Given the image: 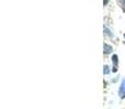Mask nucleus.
<instances>
[{
    "label": "nucleus",
    "instance_id": "obj_1",
    "mask_svg": "<svg viewBox=\"0 0 125 109\" xmlns=\"http://www.w3.org/2000/svg\"><path fill=\"white\" fill-rule=\"evenodd\" d=\"M119 95H120V97H121V98H124V97H125V80H123L121 86H120Z\"/></svg>",
    "mask_w": 125,
    "mask_h": 109
},
{
    "label": "nucleus",
    "instance_id": "obj_2",
    "mask_svg": "<svg viewBox=\"0 0 125 109\" xmlns=\"http://www.w3.org/2000/svg\"><path fill=\"white\" fill-rule=\"evenodd\" d=\"M112 60H113V64H114V68H113V72H116V71H117V56H116V55L113 56Z\"/></svg>",
    "mask_w": 125,
    "mask_h": 109
},
{
    "label": "nucleus",
    "instance_id": "obj_3",
    "mask_svg": "<svg viewBox=\"0 0 125 109\" xmlns=\"http://www.w3.org/2000/svg\"><path fill=\"white\" fill-rule=\"evenodd\" d=\"M104 52H105V54H110V52H112V47L109 46L108 44H104Z\"/></svg>",
    "mask_w": 125,
    "mask_h": 109
},
{
    "label": "nucleus",
    "instance_id": "obj_4",
    "mask_svg": "<svg viewBox=\"0 0 125 109\" xmlns=\"http://www.w3.org/2000/svg\"><path fill=\"white\" fill-rule=\"evenodd\" d=\"M117 2H119L120 7L123 9V11L125 12V0H117Z\"/></svg>",
    "mask_w": 125,
    "mask_h": 109
},
{
    "label": "nucleus",
    "instance_id": "obj_5",
    "mask_svg": "<svg viewBox=\"0 0 125 109\" xmlns=\"http://www.w3.org/2000/svg\"><path fill=\"white\" fill-rule=\"evenodd\" d=\"M110 70H109V67L108 66H104V74H109Z\"/></svg>",
    "mask_w": 125,
    "mask_h": 109
},
{
    "label": "nucleus",
    "instance_id": "obj_6",
    "mask_svg": "<svg viewBox=\"0 0 125 109\" xmlns=\"http://www.w3.org/2000/svg\"><path fill=\"white\" fill-rule=\"evenodd\" d=\"M106 3H108V0H104V6H105Z\"/></svg>",
    "mask_w": 125,
    "mask_h": 109
},
{
    "label": "nucleus",
    "instance_id": "obj_7",
    "mask_svg": "<svg viewBox=\"0 0 125 109\" xmlns=\"http://www.w3.org/2000/svg\"><path fill=\"white\" fill-rule=\"evenodd\" d=\"M124 36H125V35H124Z\"/></svg>",
    "mask_w": 125,
    "mask_h": 109
}]
</instances>
